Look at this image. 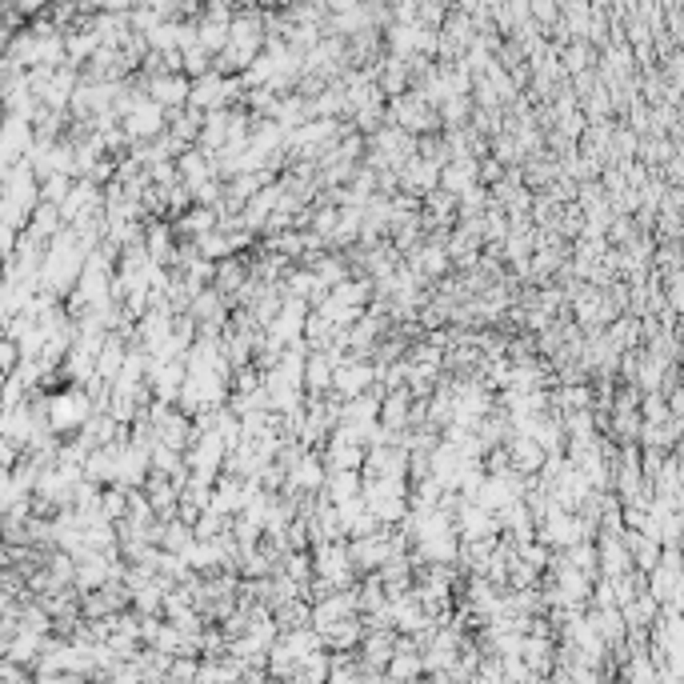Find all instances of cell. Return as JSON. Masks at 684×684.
Returning a JSON list of instances; mask_svg holds the SVG:
<instances>
[{"label": "cell", "mask_w": 684, "mask_h": 684, "mask_svg": "<svg viewBox=\"0 0 684 684\" xmlns=\"http://www.w3.org/2000/svg\"><path fill=\"white\" fill-rule=\"evenodd\" d=\"M361 381H368V368H344V373H341V388H344V393H356Z\"/></svg>", "instance_id": "obj_1"}]
</instances>
